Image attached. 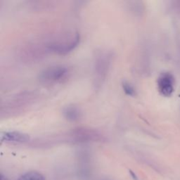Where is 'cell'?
<instances>
[{"instance_id":"6da1fadb","label":"cell","mask_w":180,"mask_h":180,"mask_svg":"<svg viewBox=\"0 0 180 180\" xmlns=\"http://www.w3.org/2000/svg\"><path fill=\"white\" fill-rule=\"evenodd\" d=\"M69 73L68 68L66 66H53L44 69L39 75V80L44 84H54L61 82L66 79Z\"/></svg>"},{"instance_id":"7a4b0ae2","label":"cell","mask_w":180,"mask_h":180,"mask_svg":"<svg viewBox=\"0 0 180 180\" xmlns=\"http://www.w3.org/2000/svg\"><path fill=\"white\" fill-rule=\"evenodd\" d=\"M80 35L76 34L74 37H72L70 40L59 41L58 42H54L48 45V48L51 51L55 52L59 54H66L76 47L80 42Z\"/></svg>"},{"instance_id":"3957f363","label":"cell","mask_w":180,"mask_h":180,"mask_svg":"<svg viewBox=\"0 0 180 180\" xmlns=\"http://www.w3.org/2000/svg\"><path fill=\"white\" fill-rule=\"evenodd\" d=\"M111 60L110 56L106 53H101L97 58L95 62V72L100 79L103 78L106 74L110 65Z\"/></svg>"},{"instance_id":"277c9868","label":"cell","mask_w":180,"mask_h":180,"mask_svg":"<svg viewBox=\"0 0 180 180\" xmlns=\"http://www.w3.org/2000/svg\"><path fill=\"white\" fill-rule=\"evenodd\" d=\"M2 140L11 143H25L30 140V136L20 132H7L2 134Z\"/></svg>"},{"instance_id":"5b68a950","label":"cell","mask_w":180,"mask_h":180,"mask_svg":"<svg viewBox=\"0 0 180 180\" xmlns=\"http://www.w3.org/2000/svg\"><path fill=\"white\" fill-rule=\"evenodd\" d=\"M158 87L160 92L165 96H169L173 92V81L168 75H163L159 78Z\"/></svg>"},{"instance_id":"8992f818","label":"cell","mask_w":180,"mask_h":180,"mask_svg":"<svg viewBox=\"0 0 180 180\" xmlns=\"http://www.w3.org/2000/svg\"><path fill=\"white\" fill-rule=\"evenodd\" d=\"M63 115L67 121L75 122L81 118V111L78 107L74 105H69L64 108Z\"/></svg>"},{"instance_id":"52a82bcc","label":"cell","mask_w":180,"mask_h":180,"mask_svg":"<svg viewBox=\"0 0 180 180\" xmlns=\"http://www.w3.org/2000/svg\"><path fill=\"white\" fill-rule=\"evenodd\" d=\"M19 180H45V178L41 173L32 171L23 174Z\"/></svg>"},{"instance_id":"ba28073f","label":"cell","mask_w":180,"mask_h":180,"mask_svg":"<svg viewBox=\"0 0 180 180\" xmlns=\"http://www.w3.org/2000/svg\"><path fill=\"white\" fill-rule=\"evenodd\" d=\"M122 89H123V91L125 92V93L127 95L130 96H134L135 95H136V91H135V89L131 84H130V82L125 81V82H122Z\"/></svg>"}]
</instances>
